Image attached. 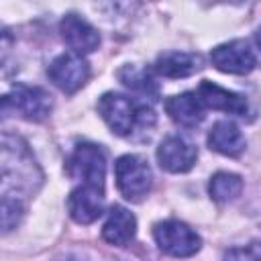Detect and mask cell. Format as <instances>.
<instances>
[{
  "label": "cell",
  "mask_w": 261,
  "mask_h": 261,
  "mask_svg": "<svg viewBox=\"0 0 261 261\" xmlns=\"http://www.w3.org/2000/svg\"><path fill=\"white\" fill-rule=\"evenodd\" d=\"M41 181V171L27 145L4 133L2 137V200L22 204L24 194H33Z\"/></svg>",
  "instance_id": "cell-1"
},
{
  "label": "cell",
  "mask_w": 261,
  "mask_h": 261,
  "mask_svg": "<svg viewBox=\"0 0 261 261\" xmlns=\"http://www.w3.org/2000/svg\"><path fill=\"white\" fill-rule=\"evenodd\" d=\"M98 112L118 137H130L135 130L149 128L155 122V114L147 104L116 92H106L98 100Z\"/></svg>",
  "instance_id": "cell-2"
},
{
  "label": "cell",
  "mask_w": 261,
  "mask_h": 261,
  "mask_svg": "<svg viewBox=\"0 0 261 261\" xmlns=\"http://www.w3.org/2000/svg\"><path fill=\"white\" fill-rule=\"evenodd\" d=\"M114 177L118 192L130 202H141L151 192L153 186L151 167L139 155L118 157L114 163Z\"/></svg>",
  "instance_id": "cell-3"
},
{
  "label": "cell",
  "mask_w": 261,
  "mask_h": 261,
  "mask_svg": "<svg viewBox=\"0 0 261 261\" xmlns=\"http://www.w3.org/2000/svg\"><path fill=\"white\" fill-rule=\"evenodd\" d=\"M65 171L73 179H80L82 184L104 188V179H106V155L94 143H80L71 151V155H69V159L65 163Z\"/></svg>",
  "instance_id": "cell-4"
},
{
  "label": "cell",
  "mask_w": 261,
  "mask_h": 261,
  "mask_svg": "<svg viewBox=\"0 0 261 261\" xmlns=\"http://www.w3.org/2000/svg\"><path fill=\"white\" fill-rule=\"evenodd\" d=\"M12 108L18 116L31 122H41L49 116L53 108L51 94L39 86H27V84H16L10 94L4 96V110Z\"/></svg>",
  "instance_id": "cell-5"
},
{
  "label": "cell",
  "mask_w": 261,
  "mask_h": 261,
  "mask_svg": "<svg viewBox=\"0 0 261 261\" xmlns=\"http://www.w3.org/2000/svg\"><path fill=\"white\" fill-rule=\"evenodd\" d=\"M153 237L157 247L171 257H190L200 249V237L186 222L179 220H163L153 228Z\"/></svg>",
  "instance_id": "cell-6"
},
{
  "label": "cell",
  "mask_w": 261,
  "mask_h": 261,
  "mask_svg": "<svg viewBox=\"0 0 261 261\" xmlns=\"http://www.w3.org/2000/svg\"><path fill=\"white\" fill-rule=\"evenodd\" d=\"M49 80L65 94L77 92L90 77V63L80 53H61L47 67Z\"/></svg>",
  "instance_id": "cell-7"
},
{
  "label": "cell",
  "mask_w": 261,
  "mask_h": 261,
  "mask_svg": "<svg viewBox=\"0 0 261 261\" xmlns=\"http://www.w3.org/2000/svg\"><path fill=\"white\" fill-rule=\"evenodd\" d=\"M210 61L218 71L234 73V75H245V73L253 71V67L257 63L255 53L241 39L228 41V43H222V45L214 47L210 51Z\"/></svg>",
  "instance_id": "cell-8"
},
{
  "label": "cell",
  "mask_w": 261,
  "mask_h": 261,
  "mask_svg": "<svg viewBox=\"0 0 261 261\" xmlns=\"http://www.w3.org/2000/svg\"><path fill=\"white\" fill-rule=\"evenodd\" d=\"M67 210L77 224H92L104 212V188L80 184L67 198Z\"/></svg>",
  "instance_id": "cell-9"
},
{
  "label": "cell",
  "mask_w": 261,
  "mask_h": 261,
  "mask_svg": "<svg viewBox=\"0 0 261 261\" xmlns=\"http://www.w3.org/2000/svg\"><path fill=\"white\" fill-rule=\"evenodd\" d=\"M157 159L165 171L184 173L194 167L198 159V149L188 139L171 135V137H165L157 147Z\"/></svg>",
  "instance_id": "cell-10"
},
{
  "label": "cell",
  "mask_w": 261,
  "mask_h": 261,
  "mask_svg": "<svg viewBox=\"0 0 261 261\" xmlns=\"http://www.w3.org/2000/svg\"><path fill=\"white\" fill-rule=\"evenodd\" d=\"M59 33L73 53H92L100 45V33L80 14L69 12L59 22Z\"/></svg>",
  "instance_id": "cell-11"
},
{
  "label": "cell",
  "mask_w": 261,
  "mask_h": 261,
  "mask_svg": "<svg viewBox=\"0 0 261 261\" xmlns=\"http://www.w3.org/2000/svg\"><path fill=\"white\" fill-rule=\"evenodd\" d=\"M198 98L202 100L204 108H212V110H222L234 116H245L249 112V104L245 100V96L230 92L226 88H220L214 82H200V86L196 88Z\"/></svg>",
  "instance_id": "cell-12"
},
{
  "label": "cell",
  "mask_w": 261,
  "mask_h": 261,
  "mask_svg": "<svg viewBox=\"0 0 261 261\" xmlns=\"http://www.w3.org/2000/svg\"><path fill=\"white\" fill-rule=\"evenodd\" d=\"M204 65L202 57L198 53H186V51H165L155 61V71L163 77H188L200 71Z\"/></svg>",
  "instance_id": "cell-13"
},
{
  "label": "cell",
  "mask_w": 261,
  "mask_h": 261,
  "mask_svg": "<svg viewBox=\"0 0 261 261\" xmlns=\"http://www.w3.org/2000/svg\"><path fill=\"white\" fill-rule=\"evenodd\" d=\"M165 112L179 126H196L204 118V104L196 92H184L165 102Z\"/></svg>",
  "instance_id": "cell-14"
},
{
  "label": "cell",
  "mask_w": 261,
  "mask_h": 261,
  "mask_svg": "<svg viewBox=\"0 0 261 261\" xmlns=\"http://www.w3.org/2000/svg\"><path fill=\"white\" fill-rule=\"evenodd\" d=\"M137 232V218L122 206H112L108 218L102 226V237L110 245L124 247L135 239Z\"/></svg>",
  "instance_id": "cell-15"
},
{
  "label": "cell",
  "mask_w": 261,
  "mask_h": 261,
  "mask_svg": "<svg viewBox=\"0 0 261 261\" xmlns=\"http://www.w3.org/2000/svg\"><path fill=\"white\" fill-rule=\"evenodd\" d=\"M208 145L220 155L237 157L245 149V137L232 120H218L208 133Z\"/></svg>",
  "instance_id": "cell-16"
},
{
  "label": "cell",
  "mask_w": 261,
  "mask_h": 261,
  "mask_svg": "<svg viewBox=\"0 0 261 261\" xmlns=\"http://www.w3.org/2000/svg\"><path fill=\"white\" fill-rule=\"evenodd\" d=\"M241 192H243V179L237 173L218 171L208 181V194H210V198L214 202H220V204L234 200Z\"/></svg>",
  "instance_id": "cell-17"
},
{
  "label": "cell",
  "mask_w": 261,
  "mask_h": 261,
  "mask_svg": "<svg viewBox=\"0 0 261 261\" xmlns=\"http://www.w3.org/2000/svg\"><path fill=\"white\" fill-rule=\"evenodd\" d=\"M118 77L126 88L135 90V92H141V94H151V92L155 94L157 92V86H155L153 77L149 75V71L141 69L137 65H124L118 71Z\"/></svg>",
  "instance_id": "cell-18"
},
{
  "label": "cell",
  "mask_w": 261,
  "mask_h": 261,
  "mask_svg": "<svg viewBox=\"0 0 261 261\" xmlns=\"http://www.w3.org/2000/svg\"><path fill=\"white\" fill-rule=\"evenodd\" d=\"M224 257H232V259H259L261 257V243H251L243 249H230L224 253Z\"/></svg>",
  "instance_id": "cell-19"
},
{
  "label": "cell",
  "mask_w": 261,
  "mask_h": 261,
  "mask_svg": "<svg viewBox=\"0 0 261 261\" xmlns=\"http://www.w3.org/2000/svg\"><path fill=\"white\" fill-rule=\"evenodd\" d=\"M255 41H257V45L261 47V27L257 29V33H255Z\"/></svg>",
  "instance_id": "cell-20"
}]
</instances>
